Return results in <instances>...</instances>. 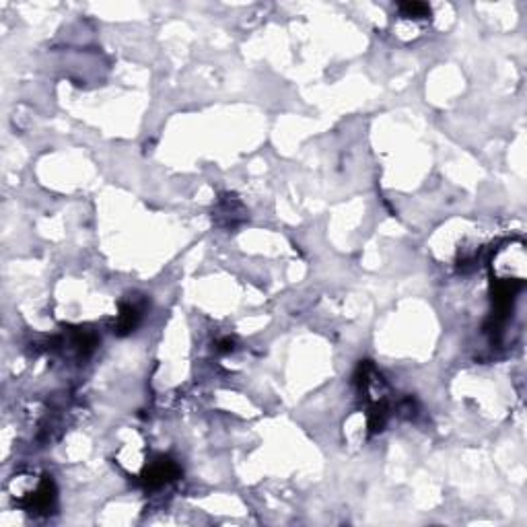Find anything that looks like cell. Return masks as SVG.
<instances>
[{"mask_svg": "<svg viewBox=\"0 0 527 527\" xmlns=\"http://www.w3.org/2000/svg\"><path fill=\"white\" fill-rule=\"evenodd\" d=\"M402 11L408 15V17H427L431 11L427 5L422 3H408V5H402Z\"/></svg>", "mask_w": 527, "mask_h": 527, "instance_id": "obj_1", "label": "cell"}]
</instances>
